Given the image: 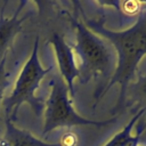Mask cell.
<instances>
[{
    "instance_id": "ba28073f",
    "label": "cell",
    "mask_w": 146,
    "mask_h": 146,
    "mask_svg": "<svg viewBox=\"0 0 146 146\" xmlns=\"http://www.w3.org/2000/svg\"><path fill=\"white\" fill-rule=\"evenodd\" d=\"M123 105H133L138 110L146 108V73H139L137 80L129 83L122 100L117 103V108L123 107Z\"/></svg>"
},
{
    "instance_id": "52a82bcc",
    "label": "cell",
    "mask_w": 146,
    "mask_h": 146,
    "mask_svg": "<svg viewBox=\"0 0 146 146\" xmlns=\"http://www.w3.org/2000/svg\"><path fill=\"white\" fill-rule=\"evenodd\" d=\"M0 146H62V144L42 141L6 120V131L0 137Z\"/></svg>"
},
{
    "instance_id": "30bf717a",
    "label": "cell",
    "mask_w": 146,
    "mask_h": 146,
    "mask_svg": "<svg viewBox=\"0 0 146 146\" xmlns=\"http://www.w3.org/2000/svg\"><path fill=\"white\" fill-rule=\"evenodd\" d=\"M6 60H7V56L0 60V107L2 100L5 99V90L9 84V75H10V73L6 70Z\"/></svg>"
},
{
    "instance_id": "8992f818",
    "label": "cell",
    "mask_w": 146,
    "mask_h": 146,
    "mask_svg": "<svg viewBox=\"0 0 146 146\" xmlns=\"http://www.w3.org/2000/svg\"><path fill=\"white\" fill-rule=\"evenodd\" d=\"M26 3H27L26 1L21 2L15 14L9 18H6L3 14L5 10L3 9L1 10V14H0V60L7 56L8 49L10 48L14 36L21 31L22 24L29 17V14L19 15L22 8H24Z\"/></svg>"
},
{
    "instance_id": "5b68a950",
    "label": "cell",
    "mask_w": 146,
    "mask_h": 146,
    "mask_svg": "<svg viewBox=\"0 0 146 146\" xmlns=\"http://www.w3.org/2000/svg\"><path fill=\"white\" fill-rule=\"evenodd\" d=\"M50 43L54 46L57 62L62 75V80L66 84L71 96H74V86L73 82L78 78L79 79V70L76 63L74 60V54L72 47H70L62 34L54 33L52 38L50 39Z\"/></svg>"
},
{
    "instance_id": "3957f363",
    "label": "cell",
    "mask_w": 146,
    "mask_h": 146,
    "mask_svg": "<svg viewBox=\"0 0 146 146\" xmlns=\"http://www.w3.org/2000/svg\"><path fill=\"white\" fill-rule=\"evenodd\" d=\"M38 49H39V38L35 39L33 44V50L22 68L11 94L2 100V107L5 114L7 116V121L15 120L17 115V111L21 105L24 103L30 104L33 107L34 113H39L42 108V104L35 97V91L39 88L43 78L52 70V66L43 68L38 58Z\"/></svg>"
},
{
    "instance_id": "6da1fadb",
    "label": "cell",
    "mask_w": 146,
    "mask_h": 146,
    "mask_svg": "<svg viewBox=\"0 0 146 146\" xmlns=\"http://www.w3.org/2000/svg\"><path fill=\"white\" fill-rule=\"evenodd\" d=\"M87 26L94 33L107 39L117 51V65L114 74L110 83L100 90L97 99L102 98L114 84L119 83L121 88L119 102H121L127 87L136 75L139 60L146 55V9H143L138 14L136 23L124 31H110L92 21H88Z\"/></svg>"
},
{
    "instance_id": "9c48e42d",
    "label": "cell",
    "mask_w": 146,
    "mask_h": 146,
    "mask_svg": "<svg viewBox=\"0 0 146 146\" xmlns=\"http://www.w3.org/2000/svg\"><path fill=\"white\" fill-rule=\"evenodd\" d=\"M146 108L138 110V112L135 114V116L128 122V124L119 132L116 133L110 141H107L104 146H136L139 138L141 137L140 132H137L136 135H132V129L138 121V119L141 117V115L145 113Z\"/></svg>"
},
{
    "instance_id": "8fae6325",
    "label": "cell",
    "mask_w": 146,
    "mask_h": 146,
    "mask_svg": "<svg viewBox=\"0 0 146 146\" xmlns=\"http://www.w3.org/2000/svg\"><path fill=\"white\" fill-rule=\"evenodd\" d=\"M145 128H146V123H145V124H144V125H143V128H141V129H139V130H138V131H137V132H140V133H141V132H143V131H144V129H145Z\"/></svg>"
},
{
    "instance_id": "277c9868",
    "label": "cell",
    "mask_w": 146,
    "mask_h": 146,
    "mask_svg": "<svg viewBox=\"0 0 146 146\" xmlns=\"http://www.w3.org/2000/svg\"><path fill=\"white\" fill-rule=\"evenodd\" d=\"M115 121V117L96 121L80 116L73 110L68 89L62 79L52 78L49 83V95L44 104V124L42 133L46 135L56 128L74 127V125H96L104 127Z\"/></svg>"
},
{
    "instance_id": "7a4b0ae2",
    "label": "cell",
    "mask_w": 146,
    "mask_h": 146,
    "mask_svg": "<svg viewBox=\"0 0 146 146\" xmlns=\"http://www.w3.org/2000/svg\"><path fill=\"white\" fill-rule=\"evenodd\" d=\"M75 29V42L72 46L73 54L78 58L79 79L88 83L95 78H106L114 71V57L110 48L87 25L73 21Z\"/></svg>"
}]
</instances>
